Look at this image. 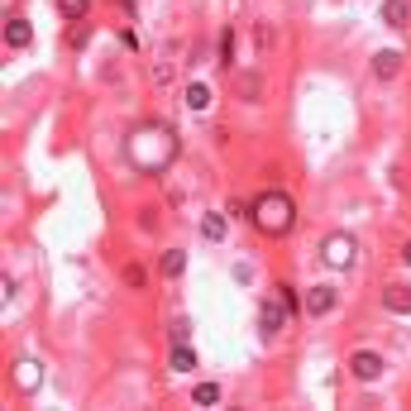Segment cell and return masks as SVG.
<instances>
[{
    "label": "cell",
    "instance_id": "cell-1",
    "mask_svg": "<svg viewBox=\"0 0 411 411\" xmlns=\"http://www.w3.org/2000/svg\"><path fill=\"white\" fill-rule=\"evenodd\" d=\"M125 153H129V163H134L139 173H163V168L177 158V139H173L168 125H143V129L129 134Z\"/></svg>",
    "mask_w": 411,
    "mask_h": 411
},
{
    "label": "cell",
    "instance_id": "cell-2",
    "mask_svg": "<svg viewBox=\"0 0 411 411\" xmlns=\"http://www.w3.org/2000/svg\"><path fill=\"white\" fill-rule=\"evenodd\" d=\"M249 220L263 230V235H287L292 225H297V206H292V196L287 191H263L258 201H253V210H249Z\"/></svg>",
    "mask_w": 411,
    "mask_h": 411
},
{
    "label": "cell",
    "instance_id": "cell-3",
    "mask_svg": "<svg viewBox=\"0 0 411 411\" xmlns=\"http://www.w3.org/2000/svg\"><path fill=\"white\" fill-rule=\"evenodd\" d=\"M354 253H359V244H354L349 235H325V244H320V258H325L330 268H349Z\"/></svg>",
    "mask_w": 411,
    "mask_h": 411
},
{
    "label": "cell",
    "instance_id": "cell-4",
    "mask_svg": "<svg viewBox=\"0 0 411 411\" xmlns=\"http://www.w3.org/2000/svg\"><path fill=\"white\" fill-rule=\"evenodd\" d=\"M287 316H292V306H287L283 297H278V301H263V306H258V330H263V335H278V330L287 325Z\"/></svg>",
    "mask_w": 411,
    "mask_h": 411
},
{
    "label": "cell",
    "instance_id": "cell-5",
    "mask_svg": "<svg viewBox=\"0 0 411 411\" xmlns=\"http://www.w3.org/2000/svg\"><path fill=\"white\" fill-rule=\"evenodd\" d=\"M349 373H354L359 382H373V378L382 373V354H373V349H359V354L349 359Z\"/></svg>",
    "mask_w": 411,
    "mask_h": 411
},
{
    "label": "cell",
    "instance_id": "cell-6",
    "mask_svg": "<svg viewBox=\"0 0 411 411\" xmlns=\"http://www.w3.org/2000/svg\"><path fill=\"white\" fill-rule=\"evenodd\" d=\"M335 287H311V292H306V316H330L335 311Z\"/></svg>",
    "mask_w": 411,
    "mask_h": 411
},
{
    "label": "cell",
    "instance_id": "cell-7",
    "mask_svg": "<svg viewBox=\"0 0 411 411\" xmlns=\"http://www.w3.org/2000/svg\"><path fill=\"white\" fill-rule=\"evenodd\" d=\"M382 24L387 29H411V5L407 0H382Z\"/></svg>",
    "mask_w": 411,
    "mask_h": 411
},
{
    "label": "cell",
    "instance_id": "cell-8",
    "mask_svg": "<svg viewBox=\"0 0 411 411\" xmlns=\"http://www.w3.org/2000/svg\"><path fill=\"white\" fill-rule=\"evenodd\" d=\"M5 44L15 48V53H19V48H29V44H34L29 19H10V24H5Z\"/></svg>",
    "mask_w": 411,
    "mask_h": 411
},
{
    "label": "cell",
    "instance_id": "cell-9",
    "mask_svg": "<svg viewBox=\"0 0 411 411\" xmlns=\"http://www.w3.org/2000/svg\"><path fill=\"white\" fill-rule=\"evenodd\" d=\"M382 301H387V311H397V316H411V287H387L382 292Z\"/></svg>",
    "mask_w": 411,
    "mask_h": 411
},
{
    "label": "cell",
    "instance_id": "cell-10",
    "mask_svg": "<svg viewBox=\"0 0 411 411\" xmlns=\"http://www.w3.org/2000/svg\"><path fill=\"white\" fill-rule=\"evenodd\" d=\"M397 72H402V53H378L373 58V77L378 81H392Z\"/></svg>",
    "mask_w": 411,
    "mask_h": 411
},
{
    "label": "cell",
    "instance_id": "cell-11",
    "mask_svg": "<svg viewBox=\"0 0 411 411\" xmlns=\"http://www.w3.org/2000/svg\"><path fill=\"white\" fill-rule=\"evenodd\" d=\"M168 368H173V373H196V349L173 345V359H168Z\"/></svg>",
    "mask_w": 411,
    "mask_h": 411
},
{
    "label": "cell",
    "instance_id": "cell-12",
    "mask_svg": "<svg viewBox=\"0 0 411 411\" xmlns=\"http://www.w3.org/2000/svg\"><path fill=\"white\" fill-rule=\"evenodd\" d=\"M15 382H19V392H34V387H39V364H34V359H19Z\"/></svg>",
    "mask_w": 411,
    "mask_h": 411
},
{
    "label": "cell",
    "instance_id": "cell-13",
    "mask_svg": "<svg viewBox=\"0 0 411 411\" xmlns=\"http://www.w3.org/2000/svg\"><path fill=\"white\" fill-rule=\"evenodd\" d=\"M182 101H187V111H210V86H206V81H191Z\"/></svg>",
    "mask_w": 411,
    "mask_h": 411
},
{
    "label": "cell",
    "instance_id": "cell-14",
    "mask_svg": "<svg viewBox=\"0 0 411 411\" xmlns=\"http://www.w3.org/2000/svg\"><path fill=\"white\" fill-rule=\"evenodd\" d=\"M182 268H187V253H182V249L163 253V278H182Z\"/></svg>",
    "mask_w": 411,
    "mask_h": 411
},
{
    "label": "cell",
    "instance_id": "cell-15",
    "mask_svg": "<svg viewBox=\"0 0 411 411\" xmlns=\"http://www.w3.org/2000/svg\"><path fill=\"white\" fill-rule=\"evenodd\" d=\"M225 230H230V225H225V215H206V220H201V235L210 239V244H215V239H225Z\"/></svg>",
    "mask_w": 411,
    "mask_h": 411
},
{
    "label": "cell",
    "instance_id": "cell-16",
    "mask_svg": "<svg viewBox=\"0 0 411 411\" xmlns=\"http://www.w3.org/2000/svg\"><path fill=\"white\" fill-rule=\"evenodd\" d=\"M191 402H196V407H215V402H220V387H215V382H201V387L191 392Z\"/></svg>",
    "mask_w": 411,
    "mask_h": 411
},
{
    "label": "cell",
    "instance_id": "cell-17",
    "mask_svg": "<svg viewBox=\"0 0 411 411\" xmlns=\"http://www.w3.org/2000/svg\"><path fill=\"white\" fill-rule=\"evenodd\" d=\"M58 10H63V19H81L91 10V0H58Z\"/></svg>",
    "mask_w": 411,
    "mask_h": 411
},
{
    "label": "cell",
    "instance_id": "cell-18",
    "mask_svg": "<svg viewBox=\"0 0 411 411\" xmlns=\"http://www.w3.org/2000/svg\"><path fill=\"white\" fill-rule=\"evenodd\" d=\"M220 67H235V34H220Z\"/></svg>",
    "mask_w": 411,
    "mask_h": 411
},
{
    "label": "cell",
    "instance_id": "cell-19",
    "mask_svg": "<svg viewBox=\"0 0 411 411\" xmlns=\"http://www.w3.org/2000/svg\"><path fill=\"white\" fill-rule=\"evenodd\" d=\"M239 91H244V101H258V77H239Z\"/></svg>",
    "mask_w": 411,
    "mask_h": 411
},
{
    "label": "cell",
    "instance_id": "cell-20",
    "mask_svg": "<svg viewBox=\"0 0 411 411\" xmlns=\"http://www.w3.org/2000/svg\"><path fill=\"white\" fill-rule=\"evenodd\" d=\"M187 330H191L187 320H173V330H168V335H173V345H187Z\"/></svg>",
    "mask_w": 411,
    "mask_h": 411
},
{
    "label": "cell",
    "instance_id": "cell-21",
    "mask_svg": "<svg viewBox=\"0 0 411 411\" xmlns=\"http://www.w3.org/2000/svg\"><path fill=\"white\" fill-rule=\"evenodd\" d=\"M402 258H407V263H411V244H407V249H402Z\"/></svg>",
    "mask_w": 411,
    "mask_h": 411
},
{
    "label": "cell",
    "instance_id": "cell-22",
    "mask_svg": "<svg viewBox=\"0 0 411 411\" xmlns=\"http://www.w3.org/2000/svg\"><path fill=\"white\" fill-rule=\"evenodd\" d=\"M120 5H125V10H134V0H120Z\"/></svg>",
    "mask_w": 411,
    "mask_h": 411
}]
</instances>
